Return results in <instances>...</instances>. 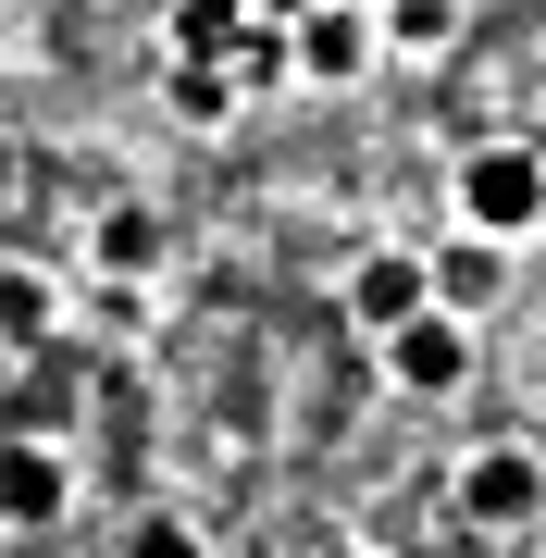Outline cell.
<instances>
[{"instance_id": "11", "label": "cell", "mask_w": 546, "mask_h": 558, "mask_svg": "<svg viewBox=\"0 0 546 558\" xmlns=\"http://www.w3.org/2000/svg\"><path fill=\"white\" fill-rule=\"evenodd\" d=\"M149 323H162V286H87V274H75V336H100V348H137Z\"/></svg>"}, {"instance_id": "6", "label": "cell", "mask_w": 546, "mask_h": 558, "mask_svg": "<svg viewBox=\"0 0 546 558\" xmlns=\"http://www.w3.org/2000/svg\"><path fill=\"white\" fill-rule=\"evenodd\" d=\"M373 373L398 385V398L447 410V398H472V373H485V336H472V323H447V311H423L410 336H385V348H373Z\"/></svg>"}, {"instance_id": "16", "label": "cell", "mask_w": 546, "mask_h": 558, "mask_svg": "<svg viewBox=\"0 0 546 558\" xmlns=\"http://www.w3.org/2000/svg\"><path fill=\"white\" fill-rule=\"evenodd\" d=\"M13 186H25V149H13V124H0V211H13Z\"/></svg>"}, {"instance_id": "8", "label": "cell", "mask_w": 546, "mask_h": 558, "mask_svg": "<svg viewBox=\"0 0 546 558\" xmlns=\"http://www.w3.org/2000/svg\"><path fill=\"white\" fill-rule=\"evenodd\" d=\"M423 260H435V311L485 336V311L509 299V248H485V236H460V223H447V236H423Z\"/></svg>"}, {"instance_id": "14", "label": "cell", "mask_w": 546, "mask_h": 558, "mask_svg": "<svg viewBox=\"0 0 546 558\" xmlns=\"http://www.w3.org/2000/svg\"><path fill=\"white\" fill-rule=\"evenodd\" d=\"M162 100H174V124H223L248 87H236V62H174V75H162Z\"/></svg>"}, {"instance_id": "5", "label": "cell", "mask_w": 546, "mask_h": 558, "mask_svg": "<svg viewBox=\"0 0 546 558\" xmlns=\"http://www.w3.org/2000/svg\"><path fill=\"white\" fill-rule=\"evenodd\" d=\"M385 75V25L373 0H324V13L286 25V87H311V100H348V87Z\"/></svg>"}, {"instance_id": "9", "label": "cell", "mask_w": 546, "mask_h": 558, "mask_svg": "<svg viewBox=\"0 0 546 558\" xmlns=\"http://www.w3.org/2000/svg\"><path fill=\"white\" fill-rule=\"evenodd\" d=\"M0 336H13V348L75 336V274H50V260H13V248H0Z\"/></svg>"}, {"instance_id": "15", "label": "cell", "mask_w": 546, "mask_h": 558, "mask_svg": "<svg viewBox=\"0 0 546 558\" xmlns=\"http://www.w3.org/2000/svg\"><path fill=\"white\" fill-rule=\"evenodd\" d=\"M248 13H262L274 38H286V25H299V13H324V0H248Z\"/></svg>"}, {"instance_id": "1", "label": "cell", "mask_w": 546, "mask_h": 558, "mask_svg": "<svg viewBox=\"0 0 546 558\" xmlns=\"http://www.w3.org/2000/svg\"><path fill=\"white\" fill-rule=\"evenodd\" d=\"M447 223L522 260L546 236V149L534 137H472L460 161H447Z\"/></svg>"}, {"instance_id": "13", "label": "cell", "mask_w": 546, "mask_h": 558, "mask_svg": "<svg viewBox=\"0 0 546 558\" xmlns=\"http://www.w3.org/2000/svg\"><path fill=\"white\" fill-rule=\"evenodd\" d=\"M236 38H248L236 0H174V25H162V50H174V62H236Z\"/></svg>"}, {"instance_id": "10", "label": "cell", "mask_w": 546, "mask_h": 558, "mask_svg": "<svg viewBox=\"0 0 546 558\" xmlns=\"http://www.w3.org/2000/svg\"><path fill=\"white\" fill-rule=\"evenodd\" d=\"M373 25H385V62H447L472 38V0H385Z\"/></svg>"}, {"instance_id": "18", "label": "cell", "mask_w": 546, "mask_h": 558, "mask_svg": "<svg viewBox=\"0 0 546 558\" xmlns=\"http://www.w3.org/2000/svg\"><path fill=\"white\" fill-rule=\"evenodd\" d=\"M373 13H385V0H373Z\"/></svg>"}, {"instance_id": "17", "label": "cell", "mask_w": 546, "mask_h": 558, "mask_svg": "<svg viewBox=\"0 0 546 558\" xmlns=\"http://www.w3.org/2000/svg\"><path fill=\"white\" fill-rule=\"evenodd\" d=\"M311 558H385L373 534H324V546H311Z\"/></svg>"}, {"instance_id": "7", "label": "cell", "mask_w": 546, "mask_h": 558, "mask_svg": "<svg viewBox=\"0 0 546 558\" xmlns=\"http://www.w3.org/2000/svg\"><path fill=\"white\" fill-rule=\"evenodd\" d=\"M87 286H162V211L149 199H100L87 211Z\"/></svg>"}, {"instance_id": "12", "label": "cell", "mask_w": 546, "mask_h": 558, "mask_svg": "<svg viewBox=\"0 0 546 558\" xmlns=\"http://www.w3.org/2000/svg\"><path fill=\"white\" fill-rule=\"evenodd\" d=\"M112 558H223V534H211L199 509H137L112 534Z\"/></svg>"}, {"instance_id": "3", "label": "cell", "mask_w": 546, "mask_h": 558, "mask_svg": "<svg viewBox=\"0 0 546 558\" xmlns=\"http://www.w3.org/2000/svg\"><path fill=\"white\" fill-rule=\"evenodd\" d=\"M435 311V260H423V236H373L361 260L336 274V323L361 348H385V336H410V323Z\"/></svg>"}, {"instance_id": "2", "label": "cell", "mask_w": 546, "mask_h": 558, "mask_svg": "<svg viewBox=\"0 0 546 558\" xmlns=\"http://www.w3.org/2000/svg\"><path fill=\"white\" fill-rule=\"evenodd\" d=\"M447 521H472V534H534L546 521V447L534 435H472L460 472H447Z\"/></svg>"}, {"instance_id": "4", "label": "cell", "mask_w": 546, "mask_h": 558, "mask_svg": "<svg viewBox=\"0 0 546 558\" xmlns=\"http://www.w3.org/2000/svg\"><path fill=\"white\" fill-rule=\"evenodd\" d=\"M75 497H87V459L50 422H0V534H50V521H75Z\"/></svg>"}]
</instances>
